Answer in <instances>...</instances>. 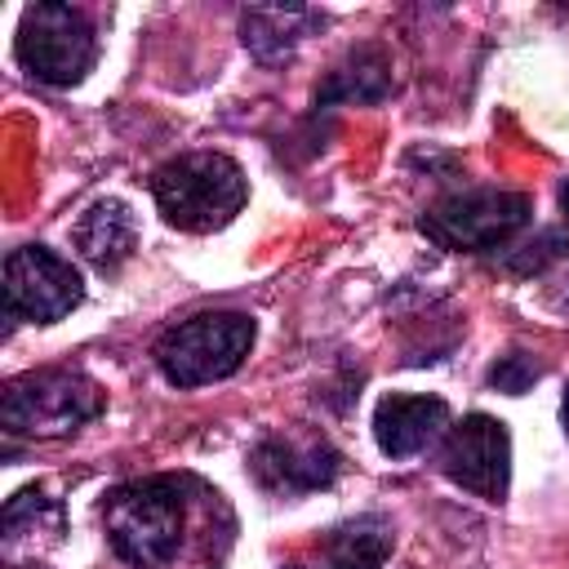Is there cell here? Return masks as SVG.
I'll use <instances>...</instances> for the list:
<instances>
[{
  "mask_svg": "<svg viewBox=\"0 0 569 569\" xmlns=\"http://www.w3.org/2000/svg\"><path fill=\"white\" fill-rule=\"evenodd\" d=\"M187 480L182 476H147L129 480L107 493L102 520L116 556L133 569H160L178 560L182 538H187Z\"/></svg>",
  "mask_w": 569,
  "mask_h": 569,
  "instance_id": "obj_1",
  "label": "cell"
},
{
  "mask_svg": "<svg viewBox=\"0 0 569 569\" xmlns=\"http://www.w3.org/2000/svg\"><path fill=\"white\" fill-rule=\"evenodd\" d=\"M151 196L164 213L169 227L178 231H218L227 227L249 196V182L240 173V164L222 151H187L164 160L151 173Z\"/></svg>",
  "mask_w": 569,
  "mask_h": 569,
  "instance_id": "obj_2",
  "label": "cell"
},
{
  "mask_svg": "<svg viewBox=\"0 0 569 569\" xmlns=\"http://www.w3.org/2000/svg\"><path fill=\"white\" fill-rule=\"evenodd\" d=\"M253 347V320L240 311H200L178 320L156 342V365L173 387H204L240 369Z\"/></svg>",
  "mask_w": 569,
  "mask_h": 569,
  "instance_id": "obj_3",
  "label": "cell"
},
{
  "mask_svg": "<svg viewBox=\"0 0 569 569\" xmlns=\"http://www.w3.org/2000/svg\"><path fill=\"white\" fill-rule=\"evenodd\" d=\"M102 413V387L76 369H40L4 387L0 422L9 436L58 440Z\"/></svg>",
  "mask_w": 569,
  "mask_h": 569,
  "instance_id": "obj_4",
  "label": "cell"
},
{
  "mask_svg": "<svg viewBox=\"0 0 569 569\" xmlns=\"http://www.w3.org/2000/svg\"><path fill=\"white\" fill-rule=\"evenodd\" d=\"M18 58L44 84H80L98 58L93 22L71 4H31L18 22Z\"/></svg>",
  "mask_w": 569,
  "mask_h": 569,
  "instance_id": "obj_5",
  "label": "cell"
},
{
  "mask_svg": "<svg viewBox=\"0 0 569 569\" xmlns=\"http://www.w3.org/2000/svg\"><path fill=\"white\" fill-rule=\"evenodd\" d=\"M533 204L520 191H493V187H476V191H453L440 204H431L422 213V231L440 244V249H498L507 244L525 222H529Z\"/></svg>",
  "mask_w": 569,
  "mask_h": 569,
  "instance_id": "obj_6",
  "label": "cell"
},
{
  "mask_svg": "<svg viewBox=\"0 0 569 569\" xmlns=\"http://www.w3.org/2000/svg\"><path fill=\"white\" fill-rule=\"evenodd\" d=\"M84 284L67 258L44 244H22L4 258V311L9 320L53 325L71 307H80Z\"/></svg>",
  "mask_w": 569,
  "mask_h": 569,
  "instance_id": "obj_7",
  "label": "cell"
},
{
  "mask_svg": "<svg viewBox=\"0 0 569 569\" xmlns=\"http://www.w3.org/2000/svg\"><path fill=\"white\" fill-rule=\"evenodd\" d=\"M440 471L453 485H462L467 493H476L485 502H502L507 480H511V436H507V427L489 413H467L458 427L445 431Z\"/></svg>",
  "mask_w": 569,
  "mask_h": 569,
  "instance_id": "obj_8",
  "label": "cell"
},
{
  "mask_svg": "<svg viewBox=\"0 0 569 569\" xmlns=\"http://www.w3.org/2000/svg\"><path fill=\"white\" fill-rule=\"evenodd\" d=\"M249 471L267 493L298 498L333 485V476L342 471V453L325 436H267L249 453Z\"/></svg>",
  "mask_w": 569,
  "mask_h": 569,
  "instance_id": "obj_9",
  "label": "cell"
},
{
  "mask_svg": "<svg viewBox=\"0 0 569 569\" xmlns=\"http://www.w3.org/2000/svg\"><path fill=\"white\" fill-rule=\"evenodd\" d=\"M67 533V511L44 489H18L0 511V560L9 569L40 565Z\"/></svg>",
  "mask_w": 569,
  "mask_h": 569,
  "instance_id": "obj_10",
  "label": "cell"
},
{
  "mask_svg": "<svg viewBox=\"0 0 569 569\" xmlns=\"http://www.w3.org/2000/svg\"><path fill=\"white\" fill-rule=\"evenodd\" d=\"M449 427V405L440 396H382L373 409V436L387 458H413Z\"/></svg>",
  "mask_w": 569,
  "mask_h": 569,
  "instance_id": "obj_11",
  "label": "cell"
},
{
  "mask_svg": "<svg viewBox=\"0 0 569 569\" xmlns=\"http://www.w3.org/2000/svg\"><path fill=\"white\" fill-rule=\"evenodd\" d=\"M391 556V525L382 516H356L320 533V542L289 569H382Z\"/></svg>",
  "mask_w": 569,
  "mask_h": 569,
  "instance_id": "obj_12",
  "label": "cell"
},
{
  "mask_svg": "<svg viewBox=\"0 0 569 569\" xmlns=\"http://www.w3.org/2000/svg\"><path fill=\"white\" fill-rule=\"evenodd\" d=\"M71 240L80 249L84 262H93L98 271H116L133 258V244H138V218L124 200H93L80 222L71 227Z\"/></svg>",
  "mask_w": 569,
  "mask_h": 569,
  "instance_id": "obj_13",
  "label": "cell"
},
{
  "mask_svg": "<svg viewBox=\"0 0 569 569\" xmlns=\"http://www.w3.org/2000/svg\"><path fill=\"white\" fill-rule=\"evenodd\" d=\"M307 27H316V13L298 9V4H253L240 13L244 49L258 62H284L298 49V40L307 36Z\"/></svg>",
  "mask_w": 569,
  "mask_h": 569,
  "instance_id": "obj_14",
  "label": "cell"
},
{
  "mask_svg": "<svg viewBox=\"0 0 569 569\" xmlns=\"http://www.w3.org/2000/svg\"><path fill=\"white\" fill-rule=\"evenodd\" d=\"M387 93H391V67H387L382 49H356L316 89V107H329V102H378Z\"/></svg>",
  "mask_w": 569,
  "mask_h": 569,
  "instance_id": "obj_15",
  "label": "cell"
},
{
  "mask_svg": "<svg viewBox=\"0 0 569 569\" xmlns=\"http://www.w3.org/2000/svg\"><path fill=\"white\" fill-rule=\"evenodd\" d=\"M538 373H542V365H538L533 356L511 351V356H502V360L489 369V387H498V391H507V396H520V391H529V387L538 382Z\"/></svg>",
  "mask_w": 569,
  "mask_h": 569,
  "instance_id": "obj_16",
  "label": "cell"
},
{
  "mask_svg": "<svg viewBox=\"0 0 569 569\" xmlns=\"http://www.w3.org/2000/svg\"><path fill=\"white\" fill-rule=\"evenodd\" d=\"M560 209H565V213H569V182H565V187H560Z\"/></svg>",
  "mask_w": 569,
  "mask_h": 569,
  "instance_id": "obj_17",
  "label": "cell"
},
{
  "mask_svg": "<svg viewBox=\"0 0 569 569\" xmlns=\"http://www.w3.org/2000/svg\"><path fill=\"white\" fill-rule=\"evenodd\" d=\"M560 413H565V431H569V391H565V409Z\"/></svg>",
  "mask_w": 569,
  "mask_h": 569,
  "instance_id": "obj_18",
  "label": "cell"
}]
</instances>
